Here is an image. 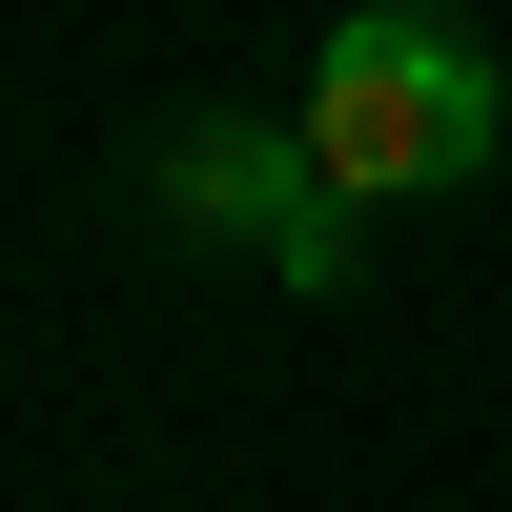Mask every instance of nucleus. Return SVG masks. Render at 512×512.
Masks as SVG:
<instances>
[{
  "label": "nucleus",
  "mask_w": 512,
  "mask_h": 512,
  "mask_svg": "<svg viewBox=\"0 0 512 512\" xmlns=\"http://www.w3.org/2000/svg\"><path fill=\"white\" fill-rule=\"evenodd\" d=\"M164 205L267 246L287 287H349V185L308 164V123H164Z\"/></svg>",
  "instance_id": "obj_2"
},
{
  "label": "nucleus",
  "mask_w": 512,
  "mask_h": 512,
  "mask_svg": "<svg viewBox=\"0 0 512 512\" xmlns=\"http://www.w3.org/2000/svg\"><path fill=\"white\" fill-rule=\"evenodd\" d=\"M308 164L349 205H410V185H472L492 164V41H451L431 0H349L308 62Z\"/></svg>",
  "instance_id": "obj_1"
}]
</instances>
